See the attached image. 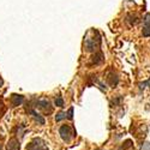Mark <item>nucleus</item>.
Returning a JSON list of instances; mask_svg holds the SVG:
<instances>
[{"label":"nucleus","instance_id":"obj_1","mask_svg":"<svg viewBox=\"0 0 150 150\" xmlns=\"http://www.w3.org/2000/svg\"><path fill=\"white\" fill-rule=\"evenodd\" d=\"M59 134L61 137V139L64 142H67V143L71 141V138L74 136L72 127L69 126V125H62V126L59 129Z\"/></svg>","mask_w":150,"mask_h":150},{"label":"nucleus","instance_id":"obj_2","mask_svg":"<svg viewBox=\"0 0 150 150\" xmlns=\"http://www.w3.org/2000/svg\"><path fill=\"white\" fill-rule=\"evenodd\" d=\"M100 43H101V39H100V36H97L96 39H95V37H91V39H86L85 40V49L88 52L97 51L98 47H100Z\"/></svg>","mask_w":150,"mask_h":150},{"label":"nucleus","instance_id":"obj_3","mask_svg":"<svg viewBox=\"0 0 150 150\" xmlns=\"http://www.w3.org/2000/svg\"><path fill=\"white\" fill-rule=\"evenodd\" d=\"M27 150H48V148L46 146V143L43 142V139H41V138H34L27 145Z\"/></svg>","mask_w":150,"mask_h":150},{"label":"nucleus","instance_id":"obj_4","mask_svg":"<svg viewBox=\"0 0 150 150\" xmlns=\"http://www.w3.org/2000/svg\"><path fill=\"white\" fill-rule=\"evenodd\" d=\"M36 106L39 108H41L45 113H48V114H51L52 110H53V108L51 107V103H49L47 100H39V101L36 102Z\"/></svg>","mask_w":150,"mask_h":150},{"label":"nucleus","instance_id":"obj_5","mask_svg":"<svg viewBox=\"0 0 150 150\" xmlns=\"http://www.w3.org/2000/svg\"><path fill=\"white\" fill-rule=\"evenodd\" d=\"M21 149V143L17 138H11L8 139L7 144H6V150H19Z\"/></svg>","mask_w":150,"mask_h":150},{"label":"nucleus","instance_id":"obj_6","mask_svg":"<svg viewBox=\"0 0 150 150\" xmlns=\"http://www.w3.org/2000/svg\"><path fill=\"white\" fill-rule=\"evenodd\" d=\"M24 102V96L22 95H17V94H13L11 96V103L12 106H21L22 103Z\"/></svg>","mask_w":150,"mask_h":150},{"label":"nucleus","instance_id":"obj_7","mask_svg":"<svg viewBox=\"0 0 150 150\" xmlns=\"http://www.w3.org/2000/svg\"><path fill=\"white\" fill-rule=\"evenodd\" d=\"M102 61H103V54H102L101 52L95 53V55L91 58V64H95V65L101 64Z\"/></svg>","mask_w":150,"mask_h":150},{"label":"nucleus","instance_id":"obj_8","mask_svg":"<svg viewBox=\"0 0 150 150\" xmlns=\"http://www.w3.org/2000/svg\"><path fill=\"white\" fill-rule=\"evenodd\" d=\"M107 81H108V83H109V85L110 86H117V84H118V82H119V78L117 77V74H114V73H112V74H109V76L107 77Z\"/></svg>","mask_w":150,"mask_h":150},{"label":"nucleus","instance_id":"obj_9","mask_svg":"<svg viewBox=\"0 0 150 150\" xmlns=\"http://www.w3.org/2000/svg\"><path fill=\"white\" fill-rule=\"evenodd\" d=\"M29 113L37 120V122H39V124H41V125H43L45 124V119L39 114V113H37V112L36 110H34V109H29Z\"/></svg>","mask_w":150,"mask_h":150},{"label":"nucleus","instance_id":"obj_10","mask_svg":"<svg viewBox=\"0 0 150 150\" xmlns=\"http://www.w3.org/2000/svg\"><path fill=\"white\" fill-rule=\"evenodd\" d=\"M143 36H144V37L150 36V23H149V24H144V28H143Z\"/></svg>","mask_w":150,"mask_h":150},{"label":"nucleus","instance_id":"obj_11","mask_svg":"<svg viewBox=\"0 0 150 150\" xmlns=\"http://www.w3.org/2000/svg\"><path fill=\"white\" fill-rule=\"evenodd\" d=\"M55 106L57 107H64V100H62L61 97H58V98H55Z\"/></svg>","mask_w":150,"mask_h":150},{"label":"nucleus","instance_id":"obj_12","mask_svg":"<svg viewBox=\"0 0 150 150\" xmlns=\"http://www.w3.org/2000/svg\"><path fill=\"white\" fill-rule=\"evenodd\" d=\"M130 146H132V141L127 139V141H125V143L122 144V146H121V150H125V149H127V148H130Z\"/></svg>","mask_w":150,"mask_h":150},{"label":"nucleus","instance_id":"obj_13","mask_svg":"<svg viewBox=\"0 0 150 150\" xmlns=\"http://www.w3.org/2000/svg\"><path fill=\"white\" fill-rule=\"evenodd\" d=\"M66 118H67V119H70V120H72V119H73V107H71V108L69 109V112L66 113Z\"/></svg>","mask_w":150,"mask_h":150},{"label":"nucleus","instance_id":"obj_14","mask_svg":"<svg viewBox=\"0 0 150 150\" xmlns=\"http://www.w3.org/2000/svg\"><path fill=\"white\" fill-rule=\"evenodd\" d=\"M65 118H66V113H59V114L55 117V120H57V121H60V120L65 119Z\"/></svg>","mask_w":150,"mask_h":150},{"label":"nucleus","instance_id":"obj_15","mask_svg":"<svg viewBox=\"0 0 150 150\" xmlns=\"http://www.w3.org/2000/svg\"><path fill=\"white\" fill-rule=\"evenodd\" d=\"M143 22H144V24H149V23H150V13H146V15H145Z\"/></svg>","mask_w":150,"mask_h":150},{"label":"nucleus","instance_id":"obj_16","mask_svg":"<svg viewBox=\"0 0 150 150\" xmlns=\"http://www.w3.org/2000/svg\"><path fill=\"white\" fill-rule=\"evenodd\" d=\"M143 150H150V143H145L143 145Z\"/></svg>","mask_w":150,"mask_h":150},{"label":"nucleus","instance_id":"obj_17","mask_svg":"<svg viewBox=\"0 0 150 150\" xmlns=\"http://www.w3.org/2000/svg\"><path fill=\"white\" fill-rule=\"evenodd\" d=\"M146 85H149V86H150V78L146 81Z\"/></svg>","mask_w":150,"mask_h":150},{"label":"nucleus","instance_id":"obj_18","mask_svg":"<svg viewBox=\"0 0 150 150\" xmlns=\"http://www.w3.org/2000/svg\"><path fill=\"white\" fill-rule=\"evenodd\" d=\"M1 85H3V79L0 78V88H1Z\"/></svg>","mask_w":150,"mask_h":150},{"label":"nucleus","instance_id":"obj_19","mask_svg":"<svg viewBox=\"0 0 150 150\" xmlns=\"http://www.w3.org/2000/svg\"><path fill=\"white\" fill-rule=\"evenodd\" d=\"M0 150H1V145H0Z\"/></svg>","mask_w":150,"mask_h":150}]
</instances>
